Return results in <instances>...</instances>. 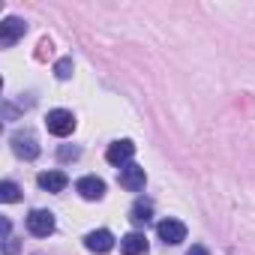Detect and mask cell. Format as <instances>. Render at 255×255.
Segmentation results:
<instances>
[{"instance_id": "cell-1", "label": "cell", "mask_w": 255, "mask_h": 255, "mask_svg": "<svg viewBox=\"0 0 255 255\" xmlns=\"http://www.w3.org/2000/svg\"><path fill=\"white\" fill-rule=\"evenodd\" d=\"M45 126H48V132H51V135L66 138V135H72V129H75V114L66 111V108H54V111H48Z\"/></svg>"}, {"instance_id": "cell-2", "label": "cell", "mask_w": 255, "mask_h": 255, "mask_svg": "<svg viewBox=\"0 0 255 255\" xmlns=\"http://www.w3.org/2000/svg\"><path fill=\"white\" fill-rule=\"evenodd\" d=\"M24 33H27L24 18L9 15V18H3V24H0V45H3V48H12V45H15Z\"/></svg>"}, {"instance_id": "cell-3", "label": "cell", "mask_w": 255, "mask_h": 255, "mask_svg": "<svg viewBox=\"0 0 255 255\" xmlns=\"http://www.w3.org/2000/svg\"><path fill=\"white\" fill-rule=\"evenodd\" d=\"M27 231L33 237H48L54 234V213L51 210H30L27 213Z\"/></svg>"}, {"instance_id": "cell-4", "label": "cell", "mask_w": 255, "mask_h": 255, "mask_svg": "<svg viewBox=\"0 0 255 255\" xmlns=\"http://www.w3.org/2000/svg\"><path fill=\"white\" fill-rule=\"evenodd\" d=\"M132 156H135V144H132L129 138H120V141L108 144V150H105V159H108L111 165H117V168L129 165V162H132Z\"/></svg>"}, {"instance_id": "cell-5", "label": "cell", "mask_w": 255, "mask_h": 255, "mask_svg": "<svg viewBox=\"0 0 255 255\" xmlns=\"http://www.w3.org/2000/svg\"><path fill=\"white\" fill-rule=\"evenodd\" d=\"M117 180H120V186H123V189H129V192H141V189H144V183H147V174H144V168H141V165L129 162V165H123V168H120Z\"/></svg>"}, {"instance_id": "cell-6", "label": "cell", "mask_w": 255, "mask_h": 255, "mask_svg": "<svg viewBox=\"0 0 255 255\" xmlns=\"http://www.w3.org/2000/svg\"><path fill=\"white\" fill-rule=\"evenodd\" d=\"M12 150H15L18 159H36L39 156V141H36V135L30 129H24V132L12 135Z\"/></svg>"}, {"instance_id": "cell-7", "label": "cell", "mask_w": 255, "mask_h": 255, "mask_svg": "<svg viewBox=\"0 0 255 255\" xmlns=\"http://www.w3.org/2000/svg\"><path fill=\"white\" fill-rule=\"evenodd\" d=\"M156 234H159V240H162L165 246H177V243L186 240V225H183L180 219H162V222L156 225Z\"/></svg>"}, {"instance_id": "cell-8", "label": "cell", "mask_w": 255, "mask_h": 255, "mask_svg": "<svg viewBox=\"0 0 255 255\" xmlns=\"http://www.w3.org/2000/svg\"><path fill=\"white\" fill-rule=\"evenodd\" d=\"M75 189H78L81 198H87V201H99V198L105 195V180L96 177V174H87V177H81V180L75 183Z\"/></svg>"}, {"instance_id": "cell-9", "label": "cell", "mask_w": 255, "mask_h": 255, "mask_svg": "<svg viewBox=\"0 0 255 255\" xmlns=\"http://www.w3.org/2000/svg\"><path fill=\"white\" fill-rule=\"evenodd\" d=\"M84 246H87L90 252L105 255V252H111V249H114V234H111L108 228H96V231H90V234L84 237Z\"/></svg>"}, {"instance_id": "cell-10", "label": "cell", "mask_w": 255, "mask_h": 255, "mask_svg": "<svg viewBox=\"0 0 255 255\" xmlns=\"http://www.w3.org/2000/svg\"><path fill=\"white\" fill-rule=\"evenodd\" d=\"M36 183H39V189H45V192H63L66 183H69V177H66L63 171H42V174L36 177Z\"/></svg>"}, {"instance_id": "cell-11", "label": "cell", "mask_w": 255, "mask_h": 255, "mask_svg": "<svg viewBox=\"0 0 255 255\" xmlns=\"http://www.w3.org/2000/svg\"><path fill=\"white\" fill-rule=\"evenodd\" d=\"M120 252L123 255H144L147 252V237L138 234V231H129V234L120 240Z\"/></svg>"}, {"instance_id": "cell-12", "label": "cell", "mask_w": 255, "mask_h": 255, "mask_svg": "<svg viewBox=\"0 0 255 255\" xmlns=\"http://www.w3.org/2000/svg\"><path fill=\"white\" fill-rule=\"evenodd\" d=\"M129 219H132L135 225H147V222L153 219V204L144 201V198H138V201L132 204V210H129Z\"/></svg>"}, {"instance_id": "cell-13", "label": "cell", "mask_w": 255, "mask_h": 255, "mask_svg": "<svg viewBox=\"0 0 255 255\" xmlns=\"http://www.w3.org/2000/svg\"><path fill=\"white\" fill-rule=\"evenodd\" d=\"M18 198H21V189H18V183H12V180H3V183H0V201L12 204V201H18Z\"/></svg>"}, {"instance_id": "cell-14", "label": "cell", "mask_w": 255, "mask_h": 255, "mask_svg": "<svg viewBox=\"0 0 255 255\" xmlns=\"http://www.w3.org/2000/svg\"><path fill=\"white\" fill-rule=\"evenodd\" d=\"M54 75H57L60 81H66V78L72 75V57H60V60L54 63Z\"/></svg>"}, {"instance_id": "cell-15", "label": "cell", "mask_w": 255, "mask_h": 255, "mask_svg": "<svg viewBox=\"0 0 255 255\" xmlns=\"http://www.w3.org/2000/svg\"><path fill=\"white\" fill-rule=\"evenodd\" d=\"M78 153H81L78 147H69V144H63V147H60V159H63V162H69V159H78Z\"/></svg>"}, {"instance_id": "cell-16", "label": "cell", "mask_w": 255, "mask_h": 255, "mask_svg": "<svg viewBox=\"0 0 255 255\" xmlns=\"http://www.w3.org/2000/svg\"><path fill=\"white\" fill-rule=\"evenodd\" d=\"M3 252H6V255H15V252H18V240H15V237H6Z\"/></svg>"}, {"instance_id": "cell-17", "label": "cell", "mask_w": 255, "mask_h": 255, "mask_svg": "<svg viewBox=\"0 0 255 255\" xmlns=\"http://www.w3.org/2000/svg\"><path fill=\"white\" fill-rule=\"evenodd\" d=\"M186 255H210V252H207L204 246H198V243H195V246H189V252H186Z\"/></svg>"}]
</instances>
